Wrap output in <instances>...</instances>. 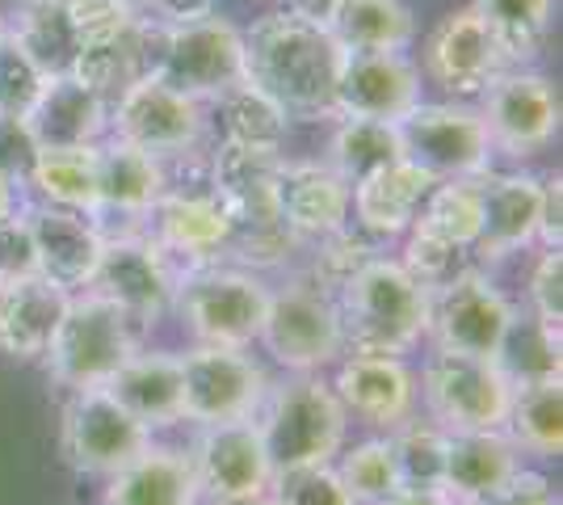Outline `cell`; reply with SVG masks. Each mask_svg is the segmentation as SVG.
Listing matches in <instances>:
<instances>
[{
	"label": "cell",
	"instance_id": "6da1fadb",
	"mask_svg": "<svg viewBox=\"0 0 563 505\" xmlns=\"http://www.w3.org/2000/svg\"><path fill=\"white\" fill-rule=\"evenodd\" d=\"M345 47L324 22L295 9H274L244 30V76L286 114H332Z\"/></svg>",
	"mask_w": 563,
	"mask_h": 505
},
{
	"label": "cell",
	"instance_id": "7a4b0ae2",
	"mask_svg": "<svg viewBox=\"0 0 563 505\" xmlns=\"http://www.w3.org/2000/svg\"><path fill=\"white\" fill-rule=\"evenodd\" d=\"M336 312L345 329V350L404 359L429 333V287L399 257L375 253L341 283Z\"/></svg>",
	"mask_w": 563,
	"mask_h": 505
},
{
	"label": "cell",
	"instance_id": "3957f363",
	"mask_svg": "<svg viewBox=\"0 0 563 505\" xmlns=\"http://www.w3.org/2000/svg\"><path fill=\"white\" fill-rule=\"evenodd\" d=\"M282 156L286 152H253V147L228 144V140L211 147V177L228 207V219H232V237H228L223 257H232L244 270H278L299 249L290 228L282 223L278 194H274Z\"/></svg>",
	"mask_w": 563,
	"mask_h": 505
},
{
	"label": "cell",
	"instance_id": "277c9868",
	"mask_svg": "<svg viewBox=\"0 0 563 505\" xmlns=\"http://www.w3.org/2000/svg\"><path fill=\"white\" fill-rule=\"evenodd\" d=\"M143 223L168 257L181 262V270L211 265L228 253L232 219H228V207L211 177L207 147H194L186 156L165 161V194L156 198L152 216Z\"/></svg>",
	"mask_w": 563,
	"mask_h": 505
},
{
	"label": "cell",
	"instance_id": "5b68a950",
	"mask_svg": "<svg viewBox=\"0 0 563 505\" xmlns=\"http://www.w3.org/2000/svg\"><path fill=\"white\" fill-rule=\"evenodd\" d=\"M140 350L135 320L118 308L114 299H106L101 290L85 287L71 290L64 316L51 333L43 362H47L51 380L85 392V387H106L118 375V366Z\"/></svg>",
	"mask_w": 563,
	"mask_h": 505
},
{
	"label": "cell",
	"instance_id": "8992f818",
	"mask_svg": "<svg viewBox=\"0 0 563 505\" xmlns=\"http://www.w3.org/2000/svg\"><path fill=\"white\" fill-rule=\"evenodd\" d=\"M257 430L265 451L274 459V472L307 468V463H332L345 447L350 413L329 380L320 375H290L286 384H269L257 409Z\"/></svg>",
	"mask_w": 563,
	"mask_h": 505
},
{
	"label": "cell",
	"instance_id": "52a82bcc",
	"mask_svg": "<svg viewBox=\"0 0 563 505\" xmlns=\"http://www.w3.org/2000/svg\"><path fill=\"white\" fill-rule=\"evenodd\" d=\"M257 341L290 375H320L345 354L336 295L320 287L307 270L286 278L278 290L269 287V308H265Z\"/></svg>",
	"mask_w": 563,
	"mask_h": 505
},
{
	"label": "cell",
	"instance_id": "ba28073f",
	"mask_svg": "<svg viewBox=\"0 0 563 505\" xmlns=\"http://www.w3.org/2000/svg\"><path fill=\"white\" fill-rule=\"evenodd\" d=\"M198 345H235L249 350L261 333V320L269 308V287L257 270L244 265H189L177 274V299Z\"/></svg>",
	"mask_w": 563,
	"mask_h": 505
},
{
	"label": "cell",
	"instance_id": "9c48e42d",
	"mask_svg": "<svg viewBox=\"0 0 563 505\" xmlns=\"http://www.w3.org/2000/svg\"><path fill=\"white\" fill-rule=\"evenodd\" d=\"M152 73L194 101L211 106L214 97H223L232 85L244 80V30L228 22L223 13L186 25H156Z\"/></svg>",
	"mask_w": 563,
	"mask_h": 505
},
{
	"label": "cell",
	"instance_id": "30bf717a",
	"mask_svg": "<svg viewBox=\"0 0 563 505\" xmlns=\"http://www.w3.org/2000/svg\"><path fill=\"white\" fill-rule=\"evenodd\" d=\"M417 396L429 409V421L442 430H505L514 405V380L496 359H471L433 350L424 362Z\"/></svg>",
	"mask_w": 563,
	"mask_h": 505
},
{
	"label": "cell",
	"instance_id": "8fae6325",
	"mask_svg": "<svg viewBox=\"0 0 563 505\" xmlns=\"http://www.w3.org/2000/svg\"><path fill=\"white\" fill-rule=\"evenodd\" d=\"M514 320L517 308L475 265H463L438 287H429V333L424 337H433V350L500 359V345L514 329Z\"/></svg>",
	"mask_w": 563,
	"mask_h": 505
},
{
	"label": "cell",
	"instance_id": "7c38bea8",
	"mask_svg": "<svg viewBox=\"0 0 563 505\" xmlns=\"http://www.w3.org/2000/svg\"><path fill=\"white\" fill-rule=\"evenodd\" d=\"M404 156L421 165L433 182H454V177H484L493 168V140L479 119V106L471 101H417L404 119Z\"/></svg>",
	"mask_w": 563,
	"mask_h": 505
},
{
	"label": "cell",
	"instance_id": "4fadbf2b",
	"mask_svg": "<svg viewBox=\"0 0 563 505\" xmlns=\"http://www.w3.org/2000/svg\"><path fill=\"white\" fill-rule=\"evenodd\" d=\"M177 262L156 244V237L140 223H122L118 232H106L97 274L89 287L114 299L122 312L140 325H156L173 312L177 299Z\"/></svg>",
	"mask_w": 563,
	"mask_h": 505
},
{
	"label": "cell",
	"instance_id": "5bb4252c",
	"mask_svg": "<svg viewBox=\"0 0 563 505\" xmlns=\"http://www.w3.org/2000/svg\"><path fill=\"white\" fill-rule=\"evenodd\" d=\"M207 106L189 94L173 89L156 73H143L110 101V135L143 147L161 161L186 156L194 147H207Z\"/></svg>",
	"mask_w": 563,
	"mask_h": 505
},
{
	"label": "cell",
	"instance_id": "9a60e30c",
	"mask_svg": "<svg viewBox=\"0 0 563 505\" xmlns=\"http://www.w3.org/2000/svg\"><path fill=\"white\" fill-rule=\"evenodd\" d=\"M269 392V375L249 350L235 345H194L181 354V405L186 421L219 426L257 417Z\"/></svg>",
	"mask_w": 563,
	"mask_h": 505
},
{
	"label": "cell",
	"instance_id": "2e32d148",
	"mask_svg": "<svg viewBox=\"0 0 563 505\" xmlns=\"http://www.w3.org/2000/svg\"><path fill=\"white\" fill-rule=\"evenodd\" d=\"M479 119L488 127L493 152H505L514 161H530L560 135V94L530 64L505 68L479 94Z\"/></svg>",
	"mask_w": 563,
	"mask_h": 505
},
{
	"label": "cell",
	"instance_id": "e0dca14e",
	"mask_svg": "<svg viewBox=\"0 0 563 505\" xmlns=\"http://www.w3.org/2000/svg\"><path fill=\"white\" fill-rule=\"evenodd\" d=\"M64 459L85 476H114L152 442V430L140 417L122 409L110 387H85L71 392L59 421Z\"/></svg>",
	"mask_w": 563,
	"mask_h": 505
},
{
	"label": "cell",
	"instance_id": "ac0fdd59",
	"mask_svg": "<svg viewBox=\"0 0 563 505\" xmlns=\"http://www.w3.org/2000/svg\"><path fill=\"white\" fill-rule=\"evenodd\" d=\"M189 463L202 497H211L214 505L253 502V497H265L274 484V459L265 451V438L253 417L202 426Z\"/></svg>",
	"mask_w": 563,
	"mask_h": 505
},
{
	"label": "cell",
	"instance_id": "d6986e66",
	"mask_svg": "<svg viewBox=\"0 0 563 505\" xmlns=\"http://www.w3.org/2000/svg\"><path fill=\"white\" fill-rule=\"evenodd\" d=\"M509 68L493 30L475 9H454L424 39V76L450 101H479V94Z\"/></svg>",
	"mask_w": 563,
	"mask_h": 505
},
{
	"label": "cell",
	"instance_id": "ffe728a7",
	"mask_svg": "<svg viewBox=\"0 0 563 505\" xmlns=\"http://www.w3.org/2000/svg\"><path fill=\"white\" fill-rule=\"evenodd\" d=\"M421 101V68L404 51H345L332 119L399 122Z\"/></svg>",
	"mask_w": 563,
	"mask_h": 505
},
{
	"label": "cell",
	"instance_id": "44dd1931",
	"mask_svg": "<svg viewBox=\"0 0 563 505\" xmlns=\"http://www.w3.org/2000/svg\"><path fill=\"white\" fill-rule=\"evenodd\" d=\"M332 392L341 396L350 417L375 430L391 433L417 417V375L399 354L345 350V359H336Z\"/></svg>",
	"mask_w": 563,
	"mask_h": 505
},
{
	"label": "cell",
	"instance_id": "7402d4cb",
	"mask_svg": "<svg viewBox=\"0 0 563 505\" xmlns=\"http://www.w3.org/2000/svg\"><path fill=\"white\" fill-rule=\"evenodd\" d=\"M278 216L299 244H316L350 228V182L329 161H278Z\"/></svg>",
	"mask_w": 563,
	"mask_h": 505
},
{
	"label": "cell",
	"instance_id": "603a6c76",
	"mask_svg": "<svg viewBox=\"0 0 563 505\" xmlns=\"http://www.w3.org/2000/svg\"><path fill=\"white\" fill-rule=\"evenodd\" d=\"M22 216L30 223L38 274L55 287H64L68 295L89 287L97 274V257H101V241H106L101 223L93 216L51 207V202H34Z\"/></svg>",
	"mask_w": 563,
	"mask_h": 505
},
{
	"label": "cell",
	"instance_id": "cb8c5ba5",
	"mask_svg": "<svg viewBox=\"0 0 563 505\" xmlns=\"http://www.w3.org/2000/svg\"><path fill=\"white\" fill-rule=\"evenodd\" d=\"M433 186L438 182L421 165L399 156L350 186V223L357 232H366L371 241H396L412 228V219Z\"/></svg>",
	"mask_w": 563,
	"mask_h": 505
},
{
	"label": "cell",
	"instance_id": "d4e9b609",
	"mask_svg": "<svg viewBox=\"0 0 563 505\" xmlns=\"http://www.w3.org/2000/svg\"><path fill=\"white\" fill-rule=\"evenodd\" d=\"M165 194V161L106 135L97 144V223L114 216L122 223H143L152 216L156 198Z\"/></svg>",
	"mask_w": 563,
	"mask_h": 505
},
{
	"label": "cell",
	"instance_id": "484cf974",
	"mask_svg": "<svg viewBox=\"0 0 563 505\" xmlns=\"http://www.w3.org/2000/svg\"><path fill=\"white\" fill-rule=\"evenodd\" d=\"M484 194V228L471 253L479 257H509L530 244H539V202L542 177L534 173H484L479 177Z\"/></svg>",
	"mask_w": 563,
	"mask_h": 505
},
{
	"label": "cell",
	"instance_id": "4316f807",
	"mask_svg": "<svg viewBox=\"0 0 563 505\" xmlns=\"http://www.w3.org/2000/svg\"><path fill=\"white\" fill-rule=\"evenodd\" d=\"M521 468V451L505 430H459L446 438L442 493L459 505H479Z\"/></svg>",
	"mask_w": 563,
	"mask_h": 505
},
{
	"label": "cell",
	"instance_id": "83f0119b",
	"mask_svg": "<svg viewBox=\"0 0 563 505\" xmlns=\"http://www.w3.org/2000/svg\"><path fill=\"white\" fill-rule=\"evenodd\" d=\"M110 392L131 417H140L147 430H165L186 421L181 405V354L168 350H135L131 359L118 366L110 380Z\"/></svg>",
	"mask_w": 563,
	"mask_h": 505
},
{
	"label": "cell",
	"instance_id": "f1b7e54d",
	"mask_svg": "<svg viewBox=\"0 0 563 505\" xmlns=\"http://www.w3.org/2000/svg\"><path fill=\"white\" fill-rule=\"evenodd\" d=\"M30 131L38 147H93L110 135V101L85 89L76 76H51L30 110Z\"/></svg>",
	"mask_w": 563,
	"mask_h": 505
},
{
	"label": "cell",
	"instance_id": "f546056e",
	"mask_svg": "<svg viewBox=\"0 0 563 505\" xmlns=\"http://www.w3.org/2000/svg\"><path fill=\"white\" fill-rule=\"evenodd\" d=\"M101 505H198L202 488L194 476V463L186 451L173 447H143L126 468L106 476Z\"/></svg>",
	"mask_w": 563,
	"mask_h": 505
},
{
	"label": "cell",
	"instance_id": "4dcf8cb0",
	"mask_svg": "<svg viewBox=\"0 0 563 505\" xmlns=\"http://www.w3.org/2000/svg\"><path fill=\"white\" fill-rule=\"evenodd\" d=\"M68 290L47 283L43 274L0 287V354L18 362L43 359L51 333L64 316Z\"/></svg>",
	"mask_w": 563,
	"mask_h": 505
},
{
	"label": "cell",
	"instance_id": "1f68e13d",
	"mask_svg": "<svg viewBox=\"0 0 563 505\" xmlns=\"http://www.w3.org/2000/svg\"><path fill=\"white\" fill-rule=\"evenodd\" d=\"M152 34H156V25L143 13L114 34L85 43L68 76H76L85 89H93L101 101H114L126 85H135L143 73H152Z\"/></svg>",
	"mask_w": 563,
	"mask_h": 505
},
{
	"label": "cell",
	"instance_id": "d6a6232c",
	"mask_svg": "<svg viewBox=\"0 0 563 505\" xmlns=\"http://www.w3.org/2000/svg\"><path fill=\"white\" fill-rule=\"evenodd\" d=\"M9 39L47 76H68L80 55V30L71 22L68 0H13Z\"/></svg>",
	"mask_w": 563,
	"mask_h": 505
},
{
	"label": "cell",
	"instance_id": "836d02e7",
	"mask_svg": "<svg viewBox=\"0 0 563 505\" xmlns=\"http://www.w3.org/2000/svg\"><path fill=\"white\" fill-rule=\"evenodd\" d=\"M324 25L345 51H408L417 39L408 0H332Z\"/></svg>",
	"mask_w": 563,
	"mask_h": 505
},
{
	"label": "cell",
	"instance_id": "e575fe53",
	"mask_svg": "<svg viewBox=\"0 0 563 505\" xmlns=\"http://www.w3.org/2000/svg\"><path fill=\"white\" fill-rule=\"evenodd\" d=\"M25 186L38 202L68 207L97 219V144L93 147H43L25 173Z\"/></svg>",
	"mask_w": 563,
	"mask_h": 505
},
{
	"label": "cell",
	"instance_id": "d590c367",
	"mask_svg": "<svg viewBox=\"0 0 563 505\" xmlns=\"http://www.w3.org/2000/svg\"><path fill=\"white\" fill-rule=\"evenodd\" d=\"M211 106L219 110V127H223L228 144L253 147V152H282L286 147V135H290L286 106H278L265 89H257L249 76L232 85L223 97H214Z\"/></svg>",
	"mask_w": 563,
	"mask_h": 505
},
{
	"label": "cell",
	"instance_id": "8d00e7d4",
	"mask_svg": "<svg viewBox=\"0 0 563 505\" xmlns=\"http://www.w3.org/2000/svg\"><path fill=\"white\" fill-rule=\"evenodd\" d=\"M505 433L517 442V451L555 459L563 451V380L547 375V380H526L514 384V405H509V421Z\"/></svg>",
	"mask_w": 563,
	"mask_h": 505
},
{
	"label": "cell",
	"instance_id": "74e56055",
	"mask_svg": "<svg viewBox=\"0 0 563 505\" xmlns=\"http://www.w3.org/2000/svg\"><path fill=\"white\" fill-rule=\"evenodd\" d=\"M429 237L446 241L459 253H471L484 228V194H479V177H454V182H438L421 211L412 219Z\"/></svg>",
	"mask_w": 563,
	"mask_h": 505
},
{
	"label": "cell",
	"instance_id": "f35d334b",
	"mask_svg": "<svg viewBox=\"0 0 563 505\" xmlns=\"http://www.w3.org/2000/svg\"><path fill=\"white\" fill-rule=\"evenodd\" d=\"M404 156V135L399 122L383 119H336L329 140V165L345 177V182H362Z\"/></svg>",
	"mask_w": 563,
	"mask_h": 505
},
{
	"label": "cell",
	"instance_id": "ab89813d",
	"mask_svg": "<svg viewBox=\"0 0 563 505\" xmlns=\"http://www.w3.org/2000/svg\"><path fill=\"white\" fill-rule=\"evenodd\" d=\"M471 9L493 30L496 47L505 51L509 68H526L542 51L555 0H471Z\"/></svg>",
	"mask_w": 563,
	"mask_h": 505
},
{
	"label": "cell",
	"instance_id": "60d3db41",
	"mask_svg": "<svg viewBox=\"0 0 563 505\" xmlns=\"http://www.w3.org/2000/svg\"><path fill=\"white\" fill-rule=\"evenodd\" d=\"M332 468H336V476L345 481V488L353 493L357 505H383L404 488L391 438H366V442L341 447V455L332 459Z\"/></svg>",
	"mask_w": 563,
	"mask_h": 505
},
{
	"label": "cell",
	"instance_id": "b9f144b4",
	"mask_svg": "<svg viewBox=\"0 0 563 505\" xmlns=\"http://www.w3.org/2000/svg\"><path fill=\"white\" fill-rule=\"evenodd\" d=\"M391 451H396V468L404 488H442V468H446V438L438 421H404L399 430L387 433Z\"/></svg>",
	"mask_w": 563,
	"mask_h": 505
},
{
	"label": "cell",
	"instance_id": "7bdbcfd3",
	"mask_svg": "<svg viewBox=\"0 0 563 505\" xmlns=\"http://www.w3.org/2000/svg\"><path fill=\"white\" fill-rule=\"evenodd\" d=\"M500 366L514 384H526V380H547V375H560V333L539 325L534 316L521 320L517 316L505 345H500Z\"/></svg>",
	"mask_w": 563,
	"mask_h": 505
},
{
	"label": "cell",
	"instance_id": "ee69618b",
	"mask_svg": "<svg viewBox=\"0 0 563 505\" xmlns=\"http://www.w3.org/2000/svg\"><path fill=\"white\" fill-rule=\"evenodd\" d=\"M269 497L278 505H357L332 463H307V468L274 472Z\"/></svg>",
	"mask_w": 563,
	"mask_h": 505
},
{
	"label": "cell",
	"instance_id": "f6af8a7d",
	"mask_svg": "<svg viewBox=\"0 0 563 505\" xmlns=\"http://www.w3.org/2000/svg\"><path fill=\"white\" fill-rule=\"evenodd\" d=\"M316 253H311V265H307V274L320 283L324 290H341V283L350 278L353 270L362 262H371L375 257V241L366 237V232H357V228H341V232H332L324 241L311 244Z\"/></svg>",
	"mask_w": 563,
	"mask_h": 505
},
{
	"label": "cell",
	"instance_id": "bcb514c9",
	"mask_svg": "<svg viewBox=\"0 0 563 505\" xmlns=\"http://www.w3.org/2000/svg\"><path fill=\"white\" fill-rule=\"evenodd\" d=\"M51 76L25 55L13 39L0 43V114H18L30 119V110L38 106V97L47 89Z\"/></svg>",
	"mask_w": 563,
	"mask_h": 505
},
{
	"label": "cell",
	"instance_id": "7dc6e473",
	"mask_svg": "<svg viewBox=\"0 0 563 505\" xmlns=\"http://www.w3.org/2000/svg\"><path fill=\"white\" fill-rule=\"evenodd\" d=\"M463 257L467 253H459V249H450L446 241H438V237H429L424 228H408L404 232V253H399V262L408 265L417 278H421L424 287H438L442 278H450L454 270H463Z\"/></svg>",
	"mask_w": 563,
	"mask_h": 505
},
{
	"label": "cell",
	"instance_id": "c3c4849f",
	"mask_svg": "<svg viewBox=\"0 0 563 505\" xmlns=\"http://www.w3.org/2000/svg\"><path fill=\"white\" fill-rule=\"evenodd\" d=\"M530 308L534 320L560 333L563 325V253L560 249H542L534 270H530Z\"/></svg>",
	"mask_w": 563,
	"mask_h": 505
},
{
	"label": "cell",
	"instance_id": "681fc988",
	"mask_svg": "<svg viewBox=\"0 0 563 505\" xmlns=\"http://www.w3.org/2000/svg\"><path fill=\"white\" fill-rule=\"evenodd\" d=\"M38 262H34V241H30V223H25L22 207L0 216V287L34 278Z\"/></svg>",
	"mask_w": 563,
	"mask_h": 505
},
{
	"label": "cell",
	"instance_id": "f907efd6",
	"mask_svg": "<svg viewBox=\"0 0 563 505\" xmlns=\"http://www.w3.org/2000/svg\"><path fill=\"white\" fill-rule=\"evenodd\" d=\"M68 9L76 30H80V47L93 43V39L114 34L122 25H131L135 18H143V9L131 4V0H68Z\"/></svg>",
	"mask_w": 563,
	"mask_h": 505
},
{
	"label": "cell",
	"instance_id": "816d5d0a",
	"mask_svg": "<svg viewBox=\"0 0 563 505\" xmlns=\"http://www.w3.org/2000/svg\"><path fill=\"white\" fill-rule=\"evenodd\" d=\"M38 152H43V147L34 140V131H30V119L0 114V177H9V182L22 186Z\"/></svg>",
	"mask_w": 563,
	"mask_h": 505
},
{
	"label": "cell",
	"instance_id": "f5cc1de1",
	"mask_svg": "<svg viewBox=\"0 0 563 505\" xmlns=\"http://www.w3.org/2000/svg\"><path fill=\"white\" fill-rule=\"evenodd\" d=\"M479 505H560V493L551 488V481L542 472L517 468L509 481L496 488L493 497H484Z\"/></svg>",
	"mask_w": 563,
	"mask_h": 505
},
{
	"label": "cell",
	"instance_id": "db71d44e",
	"mask_svg": "<svg viewBox=\"0 0 563 505\" xmlns=\"http://www.w3.org/2000/svg\"><path fill=\"white\" fill-rule=\"evenodd\" d=\"M539 244L542 249H560L563 244V177L560 173H547V177H542Z\"/></svg>",
	"mask_w": 563,
	"mask_h": 505
},
{
	"label": "cell",
	"instance_id": "11a10c76",
	"mask_svg": "<svg viewBox=\"0 0 563 505\" xmlns=\"http://www.w3.org/2000/svg\"><path fill=\"white\" fill-rule=\"evenodd\" d=\"M143 13L156 25H186L219 13V0H147Z\"/></svg>",
	"mask_w": 563,
	"mask_h": 505
},
{
	"label": "cell",
	"instance_id": "9f6ffc18",
	"mask_svg": "<svg viewBox=\"0 0 563 505\" xmlns=\"http://www.w3.org/2000/svg\"><path fill=\"white\" fill-rule=\"evenodd\" d=\"M383 505H459V502H450L442 488H399L396 497Z\"/></svg>",
	"mask_w": 563,
	"mask_h": 505
},
{
	"label": "cell",
	"instance_id": "6f0895ef",
	"mask_svg": "<svg viewBox=\"0 0 563 505\" xmlns=\"http://www.w3.org/2000/svg\"><path fill=\"white\" fill-rule=\"evenodd\" d=\"M286 9L303 13V18H311V22H324L332 9V0H286Z\"/></svg>",
	"mask_w": 563,
	"mask_h": 505
},
{
	"label": "cell",
	"instance_id": "680465c9",
	"mask_svg": "<svg viewBox=\"0 0 563 505\" xmlns=\"http://www.w3.org/2000/svg\"><path fill=\"white\" fill-rule=\"evenodd\" d=\"M9 211H18V182L0 177V216H9Z\"/></svg>",
	"mask_w": 563,
	"mask_h": 505
},
{
	"label": "cell",
	"instance_id": "91938a15",
	"mask_svg": "<svg viewBox=\"0 0 563 505\" xmlns=\"http://www.w3.org/2000/svg\"><path fill=\"white\" fill-rule=\"evenodd\" d=\"M232 505H278V502H274V497L265 493V497H253V502H232Z\"/></svg>",
	"mask_w": 563,
	"mask_h": 505
},
{
	"label": "cell",
	"instance_id": "94428289",
	"mask_svg": "<svg viewBox=\"0 0 563 505\" xmlns=\"http://www.w3.org/2000/svg\"><path fill=\"white\" fill-rule=\"evenodd\" d=\"M9 39V18H4V9H0V43Z\"/></svg>",
	"mask_w": 563,
	"mask_h": 505
},
{
	"label": "cell",
	"instance_id": "6125c7cd",
	"mask_svg": "<svg viewBox=\"0 0 563 505\" xmlns=\"http://www.w3.org/2000/svg\"><path fill=\"white\" fill-rule=\"evenodd\" d=\"M131 4H140V9H143V4H147V0H131Z\"/></svg>",
	"mask_w": 563,
	"mask_h": 505
}]
</instances>
